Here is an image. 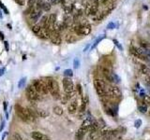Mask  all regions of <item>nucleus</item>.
I'll list each match as a JSON object with an SVG mask.
<instances>
[{
	"label": "nucleus",
	"mask_w": 150,
	"mask_h": 140,
	"mask_svg": "<svg viewBox=\"0 0 150 140\" xmlns=\"http://www.w3.org/2000/svg\"><path fill=\"white\" fill-rule=\"evenodd\" d=\"M35 113H36L37 117H41V118H46L47 116L49 115V113L44 109H38L35 110Z\"/></svg>",
	"instance_id": "a211bd4d"
},
{
	"label": "nucleus",
	"mask_w": 150,
	"mask_h": 140,
	"mask_svg": "<svg viewBox=\"0 0 150 140\" xmlns=\"http://www.w3.org/2000/svg\"><path fill=\"white\" fill-rule=\"evenodd\" d=\"M50 39H51V42L54 44V45H60L61 42H62V38L60 37V34H59L58 32H56V31H51Z\"/></svg>",
	"instance_id": "9b49d317"
},
{
	"label": "nucleus",
	"mask_w": 150,
	"mask_h": 140,
	"mask_svg": "<svg viewBox=\"0 0 150 140\" xmlns=\"http://www.w3.org/2000/svg\"><path fill=\"white\" fill-rule=\"evenodd\" d=\"M54 112L56 113V115L58 116H61L63 114V109L61 107H59V106H56V107H54V109H53Z\"/></svg>",
	"instance_id": "aec40b11"
},
{
	"label": "nucleus",
	"mask_w": 150,
	"mask_h": 140,
	"mask_svg": "<svg viewBox=\"0 0 150 140\" xmlns=\"http://www.w3.org/2000/svg\"><path fill=\"white\" fill-rule=\"evenodd\" d=\"M57 1H58V0H50L51 4H56V3H57Z\"/></svg>",
	"instance_id": "c9c22d12"
},
{
	"label": "nucleus",
	"mask_w": 150,
	"mask_h": 140,
	"mask_svg": "<svg viewBox=\"0 0 150 140\" xmlns=\"http://www.w3.org/2000/svg\"><path fill=\"white\" fill-rule=\"evenodd\" d=\"M139 109H140L142 112H144L145 110H147V107H140Z\"/></svg>",
	"instance_id": "473e14b6"
},
{
	"label": "nucleus",
	"mask_w": 150,
	"mask_h": 140,
	"mask_svg": "<svg viewBox=\"0 0 150 140\" xmlns=\"http://www.w3.org/2000/svg\"><path fill=\"white\" fill-rule=\"evenodd\" d=\"M63 84V90H64L65 94H72L74 92V84L72 79L69 78H64L62 81Z\"/></svg>",
	"instance_id": "6e6552de"
},
{
	"label": "nucleus",
	"mask_w": 150,
	"mask_h": 140,
	"mask_svg": "<svg viewBox=\"0 0 150 140\" xmlns=\"http://www.w3.org/2000/svg\"><path fill=\"white\" fill-rule=\"evenodd\" d=\"M37 2V0H28V7H33L34 4Z\"/></svg>",
	"instance_id": "c85d7f7f"
},
{
	"label": "nucleus",
	"mask_w": 150,
	"mask_h": 140,
	"mask_svg": "<svg viewBox=\"0 0 150 140\" xmlns=\"http://www.w3.org/2000/svg\"><path fill=\"white\" fill-rule=\"evenodd\" d=\"M25 140H28V139H25Z\"/></svg>",
	"instance_id": "4c0bfd02"
},
{
	"label": "nucleus",
	"mask_w": 150,
	"mask_h": 140,
	"mask_svg": "<svg viewBox=\"0 0 150 140\" xmlns=\"http://www.w3.org/2000/svg\"><path fill=\"white\" fill-rule=\"evenodd\" d=\"M41 13H42L41 10H36L34 11V12H32L29 15V18H30V20L32 22L36 23V22H38V20L39 19V17L41 16Z\"/></svg>",
	"instance_id": "dca6fc26"
},
{
	"label": "nucleus",
	"mask_w": 150,
	"mask_h": 140,
	"mask_svg": "<svg viewBox=\"0 0 150 140\" xmlns=\"http://www.w3.org/2000/svg\"><path fill=\"white\" fill-rule=\"evenodd\" d=\"M33 87L35 88L38 93L41 95V96H44L49 94L48 87H47V84L45 81H41V79H35L32 83Z\"/></svg>",
	"instance_id": "39448f33"
},
{
	"label": "nucleus",
	"mask_w": 150,
	"mask_h": 140,
	"mask_svg": "<svg viewBox=\"0 0 150 140\" xmlns=\"http://www.w3.org/2000/svg\"><path fill=\"white\" fill-rule=\"evenodd\" d=\"M92 121L90 119H85L83 123L81 124L80 128L78 129L76 135H75V138L76 140H83L85 137V135H86V133L88 132L89 130V127H90V124H91Z\"/></svg>",
	"instance_id": "7ed1b4c3"
},
{
	"label": "nucleus",
	"mask_w": 150,
	"mask_h": 140,
	"mask_svg": "<svg viewBox=\"0 0 150 140\" xmlns=\"http://www.w3.org/2000/svg\"><path fill=\"white\" fill-rule=\"evenodd\" d=\"M149 115H150V110H149Z\"/></svg>",
	"instance_id": "e433bc0d"
},
{
	"label": "nucleus",
	"mask_w": 150,
	"mask_h": 140,
	"mask_svg": "<svg viewBox=\"0 0 150 140\" xmlns=\"http://www.w3.org/2000/svg\"><path fill=\"white\" fill-rule=\"evenodd\" d=\"M42 10L44 11H49L51 10V3L49 2H44L42 6Z\"/></svg>",
	"instance_id": "393cba45"
},
{
	"label": "nucleus",
	"mask_w": 150,
	"mask_h": 140,
	"mask_svg": "<svg viewBox=\"0 0 150 140\" xmlns=\"http://www.w3.org/2000/svg\"><path fill=\"white\" fill-rule=\"evenodd\" d=\"M73 31L78 36H87L91 32V26L87 23H79V25H74L72 26Z\"/></svg>",
	"instance_id": "423d86ee"
},
{
	"label": "nucleus",
	"mask_w": 150,
	"mask_h": 140,
	"mask_svg": "<svg viewBox=\"0 0 150 140\" xmlns=\"http://www.w3.org/2000/svg\"><path fill=\"white\" fill-rule=\"evenodd\" d=\"M41 28H42V27H41V25H33V26H32V31H33V33L37 35V34L39 33V32L41 31Z\"/></svg>",
	"instance_id": "b1692460"
},
{
	"label": "nucleus",
	"mask_w": 150,
	"mask_h": 140,
	"mask_svg": "<svg viewBox=\"0 0 150 140\" xmlns=\"http://www.w3.org/2000/svg\"><path fill=\"white\" fill-rule=\"evenodd\" d=\"M106 94L109 98L117 99L121 96V91L116 86H107V90H106Z\"/></svg>",
	"instance_id": "1a4fd4ad"
},
{
	"label": "nucleus",
	"mask_w": 150,
	"mask_h": 140,
	"mask_svg": "<svg viewBox=\"0 0 150 140\" xmlns=\"http://www.w3.org/2000/svg\"><path fill=\"white\" fill-rule=\"evenodd\" d=\"M48 23L51 26H53L56 23V14H51L48 16Z\"/></svg>",
	"instance_id": "6ab92c4d"
},
{
	"label": "nucleus",
	"mask_w": 150,
	"mask_h": 140,
	"mask_svg": "<svg viewBox=\"0 0 150 140\" xmlns=\"http://www.w3.org/2000/svg\"><path fill=\"white\" fill-rule=\"evenodd\" d=\"M15 2L18 3L20 6H23V2L22 1V0H15Z\"/></svg>",
	"instance_id": "72a5a7b5"
},
{
	"label": "nucleus",
	"mask_w": 150,
	"mask_h": 140,
	"mask_svg": "<svg viewBox=\"0 0 150 140\" xmlns=\"http://www.w3.org/2000/svg\"><path fill=\"white\" fill-rule=\"evenodd\" d=\"M145 55H147L148 58H150V51L145 50Z\"/></svg>",
	"instance_id": "f704fd0d"
},
{
	"label": "nucleus",
	"mask_w": 150,
	"mask_h": 140,
	"mask_svg": "<svg viewBox=\"0 0 150 140\" xmlns=\"http://www.w3.org/2000/svg\"><path fill=\"white\" fill-rule=\"evenodd\" d=\"M101 72L102 74H103V76L105 77V79H107V81H109L110 82L114 81V75L111 71H110L108 68H105V67H101Z\"/></svg>",
	"instance_id": "ddd939ff"
},
{
	"label": "nucleus",
	"mask_w": 150,
	"mask_h": 140,
	"mask_svg": "<svg viewBox=\"0 0 150 140\" xmlns=\"http://www.w3.org/2000/svg\"><path fill=\"white\" fill-rule=\"evenodd\" d=\"M107 84L105 83L104 81L100 79H96L94 81V87L95 90H96L97 94H98L100 97H104L107 96V94H106V90H107Z\"/></svg>",
	"instance_id": "20e7f679"
},
{
	"label": "nucleus",
	"mask_w": 150,
	"mask_h": 140,
	"mask_svg": "<svg viewBox=\"0 0 150 140\" xmlns=\"http://www.w3.org/2000/svg\"><path fill=\"white\" fill-rule=\"evenodd\" d=\"M45 81L47 84V87H48L49 94H51V95H52L54 99L61 98L60 88H59V85L56 79H54L52 78H48Z\"/></svg>",
	"instance_id": "f03ea898"
},
{
	"label": "nucleus",
	"mask_w": 150,
	"mask_h": 140,
	"mask_svg": "<svg viewBox=\"0 0 150 140\" xmlns=\"http://www.w3.org/2000/svg\"><path fill=\"white\" fill-rule=\"evenodd\" d=\"M15 111H16V114L19 119L23 122H33L37 119V115L35 113V111H33V109H29V107L25 109L22 106L16 105Z\"/></svg>",
	"instance_id": "f257e3e1"
},
{
	"label": "nucleus",
	"mask_w": 150,
	"mask_h": 140,
	"mask_svg": "<svg viewBox=\"0 0 150 140\" xmlns=\"http://www.w3.org/2000/svg\"><path fill=\"white\" fill-rule=\"evenodd\" d=\"M35 10H36V9L34 8V6H33V7H28V9L25 10V14H26V15H30L32 12H34Z\"/></svg>",
	"instance_id": "a878e982"
},
{
	"label": "nucleus",
	"mask_w": 150,
	"mask_h": 140,
	"mask_svg": "<svg viewBox=\"0 0 150 140\" xmlns=\"http://www.w3.org/2000/svg\"><path fill=\"white\" fill-rule=\"evenodd\" d=\"M144 102L148 104V105H150V96H145L144 97Z\"/></svg>",
	"instance_id": "c756f323"
},
{
	"label": "nucleus",
	"mask_w": 150,
	"mask_h": 140,
	"mask_svg": "<svg viewBox=\"0 0 150 140\" xmlns=\"http://www.w3.org/2000/svg\"><path fill=\"white\" fill-rule=\"evenodd\" d=\"M65 39H66V41L68 42V43H73V42L76 41V38H75L74 36L69 35V34H68V35L66 36Z\"/></svg>",
	"instance_id": "412c9836"
},
{
	"label": "nucleus",
	"mask_w": 150,
	"mask_h": 140,
	"mask_svg": "<svg viewBox=\"0 0 150 140\" xmlns=\"http://www.w3.org/2000/svg\"><path fill=\"white\" fill-rule=\"evenodd\" d=\"M98 10V0H94L93 4L90 6V15H97Z\"/></svg>",
	"instance_id": "f3484780"
},
{
	"label": "nucleus",
	"mask_w": 150,
	"mask_h": 140,
	"mask_svg": "<svg viewBox=\"0 0 150 140\" xmlns=\"http://www.w3.org/2000/svg\"><path fill=\"white\" fill-rule=\"evenodd\" d=\"M13 137H14V140H25V139H23V138L21 137V135L18 134V133H14Z\"/></svg>",
	"instance_id": "bb28decb"
},
{
	"label": "nucleus",
	"mask_w": 150,
	"mask_h": 140,
	"mask_svg": "<svg viewBox=\"0 0 150 140\" xmlns=\"http://www.w3.org/2000/svg\"><path fill=\"white\" fill-rule=\"evenodd\" d=\"M50 34H51L50 30H47L45 28H41V31L37 34V36L42 39H47V38H50Z\"/></svg>",
	"instance_id": "2eb2a0df"
},
{
	"label": "nucleus",
	"mask_w": 150,
	"mask_h": 140,
	"mask_svg": "<svg viewBox=\"0 0 150 140\" xmlns=\"http://www.w3.org/2000/svg\"><path fill=\"white\" fill-rule=\"evenodd\" d=\"M129 53H131L132 55L136 56L137 58L143 60V61H147L148 60V57L145 55L144 51L141 49H138V48H136V47H133V46L129 47Z\"/></svg>",
	"instance_id": "9d476101"
},
{
	"label": "nucleus",
	"mask_w": 150,
	"mask_h": 140,
	"mask_svg": "<svg viewBox=\"0 0 150 140\" xmlns=\"http://www.w3.org/2000/svg\"><path fill=\"white\" fill-rule=\"evenodd\" d=\"M63 10H64L65 13L67 14H69L72 13V11L73 10V7L72 6H67V5H63Z\"/></svg>",
	"instance_id": "4be33fe9"
},
{
	"label": "nucleus",
	"mask_w": 150,
	"mask_h": 140,
	"mask_svg": "<svg viewBox=\"0 0 150 140\" xmlns=\"http://www.w3.org/2000/svg\"><path fill=\"white\" fill-rule=\"evenodd\" d=\"M31 137L34 140H51V138L45 134L41 133L39 131H34L31 133Z\"/></svg>",
	"instance_id": "f8f14e48"
},
{
	"label": "nucleus",
	"mask_w": 150,
	"mask_h": 140,
	"mask_svg": "<svg viewBox=\"0 0 150 140\" xmlns=\"http://www.w3.org/2000/svg\"><path fill=\"white\" fill-rule=\"evenodd\" d=\"M108 2H109V0H100V3L102 5H107Z\"/></svg>",
	"instance_id": "7c9ffc66"
},
{
	"label": "nucleus",
	"mask_w": 150,
	"mask_h": 140,
	"mask_svg": "<svg viewBox=\"0 0 150 140\" xmlns=\"http://www.w3.org/2000/svg\"><path fill=\"white\" fill-rule=\"evenodd\" d=\"M77 109H78V101L76 99H74L69 103V105L68 107V112L69 114H74L77 111Z\"/></svg>",
	"instance_id": "4468645a"
},
{
	"label": "nucleus",
	"mask_w": 150,
	"mask_h": 140,
	"mask_svg": "<svg viewBox=\"0 0 150 140\" xmlns=\"http://www.w3.org/2000/svg\"><path fill=\"white\" fill-rule=\"evenodd\" d=\"M141 71H142V73H144L145 75H149L150 74V70L149 68H147V66H144V65H141Z\"/></svg>",
	"instance_id": "5701e85b"
},
{
	"label": "nucleus",
	"mask_w": 150,
	"mask_h": 140,
	"mask_svg": "<svg viewBox=\"0 0 150 140\" xmlns=\"http://www.w3.org/2000/svg\"><path fill=\"white\" fill-rule=\"evenodd\" d=\"M77 88H78L79 94H80V95H82V89H81V85H80V84H78V85H77Z\"/></svg>",
	"instance_id": "2f4dec72"
},
{
	"label": "nucleus",
	"mask_w": 150,
	"mask_h": 140,
	"mask_svg": "<svg viewBox=\"0 0 150 140\" xmlns=\"http://www.w3.org/2000/svg\"><path fill=\"white\" fill-rule=\"evenodd\" d=\"M141 46L144 48V49H147L148 48V42H145V41H142L141 42Z\"/></svg>",
	"instance_id": "cd10ccee"
},
{
	"label": "nucleus",
	"mask_w": 150,
	"mask_h": 140,
	"mask_svg": "<svg viewBox=\"0 0 150 140\" xmlns=\"http://www.w3.org/2000/svg\"><path fill=\"white\" fill-rule=\"evenodd\" d=\"M25 93H26L27 98H28L30 101L35 102V101H39V100H41V95L39 94L36 90H35V88L33 87L32 84H30V85L27 86Z\"/></svg>",
	"instance_id": "0eeeda50"
}]
</instances>
